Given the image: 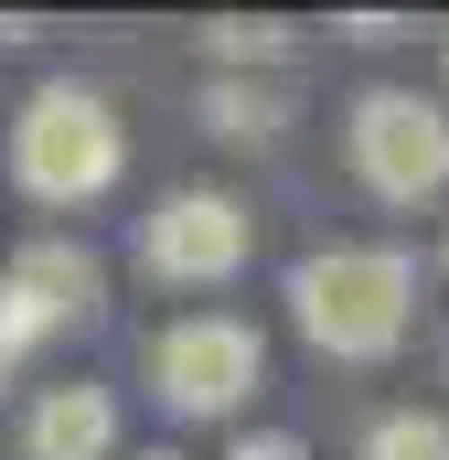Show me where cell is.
<instances>
[{"mask_svg":"<svg viewBox=\"0 0 449 460\" xmlns=\"http://www.w3.org/2000/svg\"><path fill=\"white\" fill-rule=\"evenodd\" d=\"M289 322L332 364H385L418 322V268L396 246H321L289 268Z\"/></svg>","mask_w":449,"mask_h":460,"instance_id":"obj_1","label":"cell"},{"mask_svg":"<svg viewBox=\"0 0 449 460\" xmlns=\"http://www.w3.org/2000/svg\"><path fill=\"white\" fill-rule=\"evenodd\" d=\"M97 257L75 246V235H32L11 268H0V375L22 364L32 343H54V332H75L86 311H97Z\"/></svg>","mask_w":449,"mask_h":460,"instance_id":"obj_6","label":"cell"},{"mask_svg":"<svg viewBox=\"0 0 449 460\" xmlns=\"http://www.w3.org/2000/svg\"><path fill=\"white\" fill-rule=\"evenodd\" d=\"M118 161H128V128H118V108L97 86L54 75V86L22 97V118H11V182L32 204H97L118 182Z\"/></svg>","mask_w":449,"mask_h":460,"instance_id":"obj_2","label":"cell"},{"mask_svg":"<svg viewBox=\"0 0 449 460\" xmlns=\"http://www.w3.org/2000/svg\"><path fill=\"white\" fill-rule=\"evenodd\" d=\"M364 460H449V418L439 407H396V418H374Z\"/></svg>","mask_w":449,"mask_h":460,"instance_id":"obj_8","label":"cell"},{"mask_svg":"<svg viewBox=\"0 0 449 460\" xmlns=\"http://www.w3.org/2000/svg\"><path fill=\"white\" fill-rule=\"evenodd\" d=\"M22 439H32V460H108L118 450V396L108 385H43Z\"/></svg>","mask_w":449,"mask_h":460,"instance_id":"obj_7","label":"cell"},{"mask_svg":"<svg viewBox=\"0 0 449 460\" xmlns=\"http://www.w3.org/2000/svg\"><path fill=\"white\" fill-rule=\"evenodd\" d=\"M342 150H353V182L374 204H428L449 193V108L418 86H364L342 118Z\"/></svg>","mask_w":449,"mask_h":460,"instance_id":"obj_3","label":"cell"},{"mask_svg":"<svg viewBox=\"0 0 449 460\" xmlns=\"http://www.w3.org/2000/svg\"><path fill=\"white\" fill-rule=\"evenodd\" d=\"M246 246H257V215H246L235 193H215V182H182V193L150 204V226H139V268L172 279V289H224V279L246 268Z\"/></svg>","mask_w":449,"mask_h":460,"instance_id":"obj_5","label":"cell"},{"mask_svg":"<svg viewBox=\"0 0 449 460\" xmlns=\"http://www.w3.org/2000/svg\"><path fill=\"white\" fill-rule=\"evenodd\" d=\"M257 375H268V343L235 311H182V322L150 332V385H161L172 418H235Z\"/></svg>","mask_w":449,"mask_h":460,"instance_id":"obj_4","label":"cell"},{"mask_svg":"<svg viewBox=\"0 0 449 460\" xmlns=\"http://www.w3.org/2000/svg\"><path fill=\"white\" fill-rule=\"evenodd\" d=\"M150 460H182V450H150Z\"/></svg>","mask_w":449,"mask_h":460,"instance_id":"obj_12","label":"cell"},{"mask_svg":"<svg viewBox=\"0 0 449 460\" xmlns=\"http://www.w3.org/2000/svg\"><path fill=\"white\" fill-rule=\"evenodd\" d=\"M204 108H215V128H224V139H278L289 97H278V86H215Z\"/></svg>","mask_w":449,"mask_h":460,"instance_id":"obj_9","label":"cell"},{"mask_svg":"<svg viewBox=\"0 0 449 460\" xmlns=\"http://www.w3.org/2000/svg\"><path fill=\"white\" fill-rule=\"evenodd\" d=\"M204 43H215L224 65H235V54H246V65H289V32H278V22H215Z\"/></svg>","mask_w":449,"mask_h":460,"instance_id":"obj_10","label":"cell"},{"mask_svg":"<svg viewBox=\"0 0 449 460\" xmlns=\"http://www.w3.org/2000/svg\"><path fill=\"white\" fill-rule=\"evenodd\" d=\"M235 460H311L289 429H257V439H235Z\"/></svg>","mask_w":449,"mask_h":460,"instance_id":"obj_11","label":"cell"}]
</instances>
